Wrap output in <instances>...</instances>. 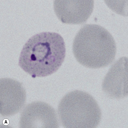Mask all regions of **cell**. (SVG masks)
Here are the masks:
<instances>
[{
    "label": "cell",
    "instance_id": "cell-1",
    "mask_svg": "<svg viewBox=\"0 0 128 128\" xmlns=\"http://www.w3.org/2000/svg\"><path fill=\"white\" fill-rule=\"evenodd\" d=\"M63 38L54 32H42L31 37L19 56V64L33 78L49 76L60 67L66 57Z\"/></svg>",
    "mask_w": 128,
    "mask_h": 128
},
{
    "label": "cell",
    "instance_id": "cell-2",
    "mask_svg": "<svg viewBox=\"0 0 128 128\" xmlns=\"http://www.w3.org/2000/svg\"><path fill=\"white\" fill-rule=\"evenodd\" d=\"M73 51L78 62L97 69L107 66L115 59L117 48L112 36L99 25H85L75 38Z\"/></svg>",
    "mask_w": 128,
    "mask_h": 128
},
{
    "label": "cell",
    "instance_id": "cell-3",
    "mask_svg": "<svg viewBox=\"0 0 128 128\" xmlns=\"http://www.w3.org/2000/svg\"><path fill=\"white\" fill-rule=\"evenodd\" d=\"M58 113L65 128H96L101 120V109L96 100L82 91L66 94L59 102Z\"/></svg>",
    "mask_w": 128,
    "mask_h": 128
},
{
    "label": "cell",
    "instance_id": "cell-4",
    "mask_svg": "<svg viewBox=\"0 0 128 128\" xmlns=\"http://www.w3.org/2000/svg\"><path fill=\"white\" fill-rule=\"evenodd\" d=\"M19 127L59 128L58 117L53 107L46 102H34L28 104L21 113Z\"/></svg>",
    "mask_w": 128,
    "mask_h": 128
},
{
    "label": "cell",
    "instance_id": "cell-5",
    "mask_svg": "<svg viewBox=\"0 0 128 128\" xmlns=\"http://www.w3.org/2000/svg\"><path fill=\"white\" fill-rule=\"evenodd\" d=\"M53 6L57 16L62 22L79 24L85 22L90 16L94 2L92 0H56Z\"/></svg>",
    "mask_w": 128,
    "mask_h": 128
},
{
    "label": "cell",
    "instance_id": "cell-6",
    "mask_svg": "<svg viewBox=\"0 0 128 128\" xmlns=\"http://www.w3.org/2000/svg\"><path fill=\"white\" fill-rule=\"evenodd\" d=\"M1 114L12 116L18 113L24 106L26 93L22 83L10 78H2L0 81Z\"/></svg>",
    "mask_w": 128,
    "mask_h": 128
},
{
    "label": "cell",
    "instance_id": "cell-7",
    "mask_svg": "<svg viewBox=\"0 0 128 128\" xmlns=\"http://www.w3.org/2000/svg\"><path fill=\"white\" fill-rule=\"evenodd\" d=\"M102 88L112 99L120 100L128 96V58H120L114 63L104 79Z\"/></svg>",
    "mask_w": 128,
    "mask_h": 128
}]
</instances>
